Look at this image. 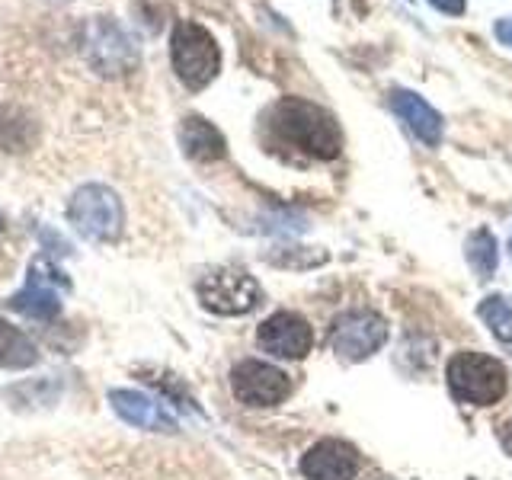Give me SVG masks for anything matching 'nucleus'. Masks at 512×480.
<instances>
[{"label":"nucleus","mask_w":512,"mask_h":480,"mask_svg":"<svg viewBox=\"0 0 512 480\" xmlns=\"http://www.w3.org/2000/svg\"><path fill=\"white\" fill-rule=\"evenodd\" d=\"M477 314L484 317V324L496 336V343L512 352V304L503 295H490L480 301Z\"/></svg>","instance_id":"nucleus-18"},{"label":"nucleus","mask_w":512,"mask_h":480,"mask_svg":"<svg viewBox=\"0 0 512 480\" xmlns=\"http://www.w3.org/2000/svg\"><path fill=\"white\" fill-rule=\"evenodd\" d=\"M202 308H208L212 314L221 317H240L250 314L256 304L263 301V288L256 282L250 272L224 266V269H212L208 276L199 279L196 285Z\"/></svg>","instance_id":"nucleus-5"},{"label":"nucleus","mask_w":512,"mask_h":480,"mask_svg":"<svg viewBox=\"0 0 512 480\" xmlns=\"http://www.w3.org/2000/svg\"><path fill=\"white\" fill-rule=\"evenodd\" d=\"M0 234H4V215H0Z\"/></svg>","instance_id":"nucleus-23"},{"label":"nucleus","mask_w":512,"mask_h":480,"mask_svg":"<svg viewBox=\"0 0 512 480\" xmlns=\"http://www.w3.org/2000/svg\"><path fill=\"white\" fill-rule=\"evenodd\" d=\"M388 103H391V109L397 112V116L407 122L410 132L426 144V148H439L445 125H442V116H439V112L432 109V106L423 100V96H416V93H410V90H391V93H388Z\"/></svg>","instance_id":"nucleus-13"},{"label":"nucleus","mask_w":512,"mask_h":480,"mask_svg":"<svg viewBox=\"0 0 512 480\" xmlns=\"http://www.w3.org/2000/svg\"><path fill=\"white\" fill-rule=\"evenodd\" d=\"M272 263L276 266H288V269H308V266H317V263H324L327 260V253L320 250V253H314V250H308V247H288V253H276V256H269Z\"/></svg>","instance_id":"nucleus-19"},{"label":"nucleus","mask_w":512,"mask_h":480,"mask_svg":"<svg viewBox=\"0 0 512 480\" xmlns=\"http://www.w3.org/2000/svg\"><path fill=\"white\" fill-rule=\"evenodd\" d=\"M87 58L100 74L116 77L135 68L138 61V48L135 42L125 36L122 26H116L112 20H93L87 26Z\"/></svg>","instance_id":"nucleus-8"},{"label":"nucleus","mask_w":512,"mask_h":480,"mask_svg":"<svg viewBox=\"0 0 512 480\" xmlns=\"http://www.w3.org/2000/svg\"><path fill=\"white\" fill-rule=\"evenodd\" d=\"M388 343V324L375 311H346L336 317L330 346L346 362H365Z\"/></svg>","instance_id":"nucleus-6"},{"label":"nucleus","mask_w":512,"mask_h":480,"mask_svg":"<svg viewBox=\"0 0 512 480\" xmlns=\"http://www.w3.org/2000/svg\"><path fill=\"white\" fill-rule=\"evenodd\" d=\"M432 7H436L439 13H448V16H461L464 7H468V0H429Z\"/></svg>","instance_id":"nucleus-20"},{"label":"nucleus","mask_w":512,"mask_h":480,"mask_svg":"<svg viewBox=\"0 0 512 480\" xmlns=\"http://www.w3.org/2000/svg\"><path fill=\"white\" fill-rule=\"evenodd\" d=\"M68 221L87 240H96V244H116L125 228L122 199L109 186L87 183L71 196Z\"/></svg>","instance_id":"nucleus-4"},{"label":"nucleus","mask_w":512,"mask_h":480,"mask_svg":"<svg viewBox=\"0 0 512 480\" xmlns=\"http://www.w3.org/2000/svg\"><path fill=\"white\" fill-rule=\"evenodd\" d=\"M109 404L125 423H132L138 429H148V432H176V429H180L173 416L160 407L154 397L141 394V391L116 388V391H109Z\"/></svg>","instance_id":"nucleus-12"},{"label":"nucleus","mask_w":512,"mask_h":480,"mask_svg":"<svg viewBox=\"0 0 512 480\" xmlns=\"http://www.w3.org/2000/svg\"><path fill=\"white\" fill-rule=\"evenodd\" d=\"M500 442H503V448L512 455V420H506L503 423V429H500Z\"/></svg>","instance_id":"nucleus-22"},{"label":"nucleus","mask_w":512,"mask_h":480,"mask_svg":"<svg viewBox=\"0 0 512 480\" xmlns=\"http://www.w3.org/2000/svg\"><path fill=\"white\" fill-rule=\"evenodd\" d=\"M301 474L308 480H352L359 474V452L349 442L324 439L304 452Z\"/></svg>","instance_id":"nucleus-11"},{"label":"nucleus","mask_w":512,"mask_h":480,"mask_svg":"<svg viewBox=\"0 0 512 480\" xmlns=\"http://www.w3.org/2000/svg\"><path fill=\"white\" fill-rule=\"evenodd\" d=\"M464 256H468L471 269L477 272V279H490L496 266H500V253H496V237L487 228H477L468 244H464Z\"/></svg>","instance_id":"nucleus-17"},{"label":"nucleus","mask_w":512,"mask_h":480,"mask_svg":"<svg viewBox=\"0 0 512 480\" xmlns=\"http://www.w3.org/2000/svg\"><path fill=\"white\" fill-rule=\"evenodd\" d=\"M448 391L458 404L490 407L506 394V368L480 352H458L445 368Z\"/></svg>","instance_id":"nucleus-3"},{"label":"nucleus","mask_w":512,"mask_h":480,"mask_svg":"<svg viewBox=\"0 0 512 480\" xmlns=\"http://www.w3.org/2000/svg\"><path fill=\"white\" fill-rule=\"evenodd\" d=\"M39 141V125L16 106H0V151L20 154Z\"/></svg>","instance_id":"nucleus-15"},{"label":"nucleus","mask_w":512,"mask_h":480,"mask_svg":"<svg viewBox=\"0 0 512 480\" xmlns=\"http://www.w3.org/2000/svg\"><path fill=\"white\" fill-rule=\"evenodd\" d=\"M496 39H500L503 45H509L512 48V20H500V23H496Z\"/></svg>","instance_id":"nucleus-21"},{"label":"nucleus","mask_w":512,"mask_h":480,"mask_svg":"<svg viewBox=\"0 0 512 480\" xmlns=\"http://www.w3.org/2000/svg\"><path fill=\"white\" fill-rule=\"evenodd\" d=\"M509 250H512V240H509Z\"/></svg>","instance_id":"nucleus-24"},{"label":"nucleus","mask_w":512,"mask_h":480,"mask_svg":"<svg viewBox=\"0 0 512 480\" xmlns=\"http://www.w3.org/2000/svg\"><path fill=\"white\" fill-rule=\"evenodd\" d=\"M269 135L314 160H333L343 151V132L324 106L285 96L269 109Z\"/></svg>","instance_id":"nucleus-1"},{"label":"nucleus","mask_w":512,"mask_h":480,"mask_svg":"<svg viewBox=\"0 0 512 480\" xmlns=\"http://www.w3.org/2000/svg\"><path fill=\"white\" fill-rule=\"evenodd\" d=\"M256 343L276 359H304L314 346V330L301 314L276 311L269 320H263L260 333H256Z\"/></svg>","instance_id":"nucleus-10"},{"label":"nucleus","mask_w":512,"mask_h":480,"mask_svg":"<svg viewBox=\"0 0 512 480\" xmlns=\"http://www.w3.org/2000/svg\"><path fill=\"white\" fill-rule=\"evenodd\" d=\"M231 388L240 404L247 407H276L292 394V381L276 365L247 359L231 372Z\"/></svg>","instance_id":"nucleus-7"},{"label":"nucleus","mask_w":512,"mask_h":480,"mask_svg":"<svg viewBox=\"0 0 512 480\" xmlns=\"http://www.w3.org/2000/svg\"><path fill=\"white\" fill-rule=\"evenodd\" d=\"M55 282L68 288V279H61L58 269L45 272V260H36L29 266L26 285L16 295L7 298V308L16 314H26L32 320H45L48 324V320H55L61 314V295H58Z\"/></svg>","instance_id":"nucleus-9"},{"label":"nucleus","mask_w":512,"mask_h":480,"mask_svg":"<svg viewBox=\"0 0 512 480\" xmlns=\"http://www.w3.org/2000/svg\"><path fill=\"white\" fill-rule=\"evenodd\" d=\"M170 58L173 71L189 90H205L221 71V48L205 26L180 20L170 36Z\"/></svg>","instance_id":"nucleus-2"},{"label":"nucleus","mask_w":512,"mask_h":480,"mask_svg":"<svg viewBox=\"0 0 512 480\" xmlns=\"http://www.w3.org/2000/svg\"><path fill=\"white\" fill-rule=\"evenodd\" d=\"M39 362V349L29 336L0 317V368H32Z\"/></svg>","instance_id":"nucleus-16"},{"label":"nucleus","mask_w":512,"mask_h":480,"mask_svg":"<svg viewBox=\"0 0 512 480\" xmlns=\"http://www.w3.org/2000/svg\"><path fill=\"white\" fill-rule=\"evenodd\" d=\"M180 144L189 160H199V164H212V160H221L228 154V144H224V135L218 128L202 119V116H186L180 125Z\"/></svg>","instance_id":"nucleus-14"}]
</instances>
